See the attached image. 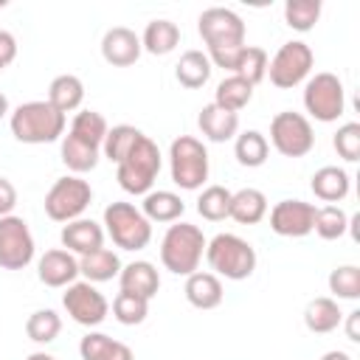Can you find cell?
Returning <instances> with one entry per match:
<instances>
[{"label": "cell", "mask_w": 360, "mask_h": 360, "mask_svg": "<svg viewBox=\"0 0 360 360\" xmlns=\"http://www.w3.org/2000/svg\"><path fill=\"white\" fill-rule=\"evenodd\" d=\"M107 129H110V127H107V118H104L101 112H96V110H79V112L73 115V121H70L68 135H73L76 141H82V143H87V146L101 149Z\"/></svg>", "instance_id": "obj_32"}, {"label": "cell", "mask_w": 360, "mask_h": 360, "mask_svg": "<svg viewBox=\"0 0 360 360\" xmlns=\"http://www.w3.org/2000/svg\"><path fill=\"white\" fill-rule=\"evenodd\" d=\"M37 276L45 287H53V290H62L68 284H73L79 278V259L65 250V248H53V250H45L37 262Z\"/></svg>", "instance_id": "obj_16"}, {"label": "cell", "mask_w": 360, "mask_h": 360, "mask_svg": "<svg viewBox=\"0 0 360 360\" xmlns=\"http://www.w3.org/2000/svg\"><path fill=\"white\" fill-rule=\"evenodd\" d=\"M250 98H253V84L239 79V76H233V73L225 76L214 90V104L222 107V110H231V112L245 110L250 104Z\"/></svg>", "instance_id": "obj_34"}, {"label": "cell", "mask_w": 360, "mask_h": 360, "mask_svg": "<svg viewBox=\"0 0 360 360\" xmlns=\"http://www.w3.org/2000/svg\"><path fill=\"white\" fill-rule=\"evenodd\" d=\"M8 127L20 143H53V141H62L68 115L51 107L48 98H37L14 107L8 115Z\"/></svg>", "instance_id": "obj_2"}, {"label": "cell", "mask_w": 360, "mask_h": 360, "mask_svg": "<svg viewBox=\"0 0 360 360\" xmlns=\"http://www.w3.org/2000/svg\"><path fill=\"white\" fill-rule=\"evenodd\" d=\"M104 233L121 250H143L152 242V222L132 202H110L104 208Z\"/></svg>", "instance_id": "obj_6"}, {"label": "cell", "mask_w": 360, "mask_h": 360, "mask_svg": "<svg viewBox=\"0 0 360 360\" xmlns=\"http://www.w3.org/2000/svg\"><path fill=\"white\" fill-rule=\"evenodd\" d=\"M312 65H315L312 48H309L304 39H290V42H284V45L273 53V59L267 62L270 84H276L278 90L298 87L301 82L309 79Z\"/></svg>", "instance_id": "obj_11"}, {"label": "cell", "mask_w": 360, "mask_h": 360, "mask_svg": "<svg viewBox=\"0 0 360 360\" xmlns=\"http://www.w3.org/2000/svg\"><path fill=\"white\" fill-rule=\"evenodd\" d=\"M352 222H354V217H349L340 205H321V208H315L312 231H315L321 239L335 242V239H340L346 231H352Z\"/></svg>", "instance_id": "obj_35"}, {"label": "cell", "mask_w": 360, "mask_h": 360, "mask_svg": "<svg viewBox=\"0 0 360 360\" xmlns=\"http://www.w3.org/2000/svg\"><path fill=\"white\" fill-rule=\"evenodd\" d=\"M146 315H149V301H146V298H138V295L124 292V290L112 298V318H115L118 323H124V326H138V323L146 321Z\"/></svg>", "instance_id": "obj_40"}, {"label": "cell", "mask_w": 360, "mask_h": 360, "mask_svg": "<svg viewBox=\"0 0 360 360\" xmlns=\"http://www.w3.org/2000/svg\"><path fill=\"white\" fill-rule=\"evenodd\" d=\"M8 115V98H6V93H0V118H6Z\"/></svg>", "instance_id": "obj_48"}, {"label": "cell", "mask_w": 360, "mask_h": 360, "mask_svg": "<svg viewBox=\"0 0 360 360\" xmlns=\"http://www.w3.org/2000/svg\"><path fill=\"white\" fill-rule=\"evenodd\" d=\"M205 233L191 222H172L160 239V264L174 276H191L205 256Z\"/></svg>", "instance_id": "obj_3"}, {"label": "cell", "mask_w": 360, "mask_h": 360, "mask_svg": "<svg viewBox=\"0 0 360 360\" xmlns=\"http://www.w3.org/2000/svg\"><path fill=\"white\" fill-rule=\"evenodd\" d=\"M231 188L225 186H205L197 197V214L208 222H222L231 217Z\"/></svg>", "instance_id": "obj_36"}, {"label": "cell", "mask_w": 360, "mask_h": 360, "mask_svg": "<svg viewBox=\"0 0 360 360\" xmlns=\"http://www.w3.org/2000/svg\"><path fill=\"white\" fill-rule=\"evenodd\" d=\"M14 59H17V39L11 31L0 28V70L8 68Z\"/></svg>", "instance_id": "obj_44"}, {"label": "cell", "mask_w": 360, "mask_h": 360, "mask_svg": "<svg viewBox=\"0 0 360 360\" xmlns=\"http://www.w3.org/2000/svg\"><path fill=\"white\" fill-rule=\"evenodd\" d=\"M14 208H17V188L8 177H0V217L14 214Z\"/></svg>", "instance_id": "obj_43"}, {"label": "cell", "mask_w": 360, "mask_h": 360, "mask_svg": "<svg viewBox=\"0 0 360 360\" xmlns=\"http://www.w3.org/2000/svg\"><path fill=\"white\" fill-rule=\"evenodd\" d=\"M343 323V312H340V304L329 295H318L307 304L304 309V326L312 332V335H329L335 332L338 326Z\"/></svg>", "instance_id": "obj_22"}, {"label": "cell", "mask_w": 360, "mask_h": 360, "mask_svg": "<svg viewBox=\"0 0 360 360\" xmlns=\"http://www.w3.org/2000/svg\"><path fill=\"white\" fill-rule=\"evenodd\" d=\"M304 110L321 124L338 121L346 110L343 82L329 70H321V73L309 76L307 84H304Z\"/></svg>", "instance_id": "obj_9"}, {"label": "cell", "mask_w": 360, "mask_h": 360, "mask_svg": "<svg viewBox=\"0 0 360 360\" xmlns=\"http://www.w3.org/2000/svg\"><path fill=\"white\" fill-rule=\"evenodd\" d=\"M180 45V28L172 20H149L141 34V48L152 56H166Z\"/></svg>", "instance_id": "obj_25"}, {"label": "cell", "mask_w": 360, "mask_h": 360, "mask_svg": "<svg viewBox=\"0 0 360 360\" xmlns=\"http://www.w3.org/2000/svg\"><path fill=\"white\" fill-rule=\"evenodd\" d=\"M273 149L284 158H304L315 146V129L304 112L281 110L270 121V141Z\"/></svg>", "instance_id": "obj_10"}, {"label": "cell", "mask_w": 360, "mask_h": 360, "mask_svg": "<svg viewBox=\"0 0 360 360\" xmlns=\"http://www.w3.org/2000/svg\"><path fill=\"white\" fill-rule=\"evenodd\" d=\"M93 202V188L84 177L79 174H65L59 180H53V186L45 194V214L53 222H73L79 219L87 205Z\"/></svg>", "instance_id": "obj_8"}, {"label": "cell", "mask_w": 360, "mask_h": 360, "mask_svg": "<svg viewBox=\"0 0 360 360\" xmlns=\"http://www.w3.org/2000/svg\"><path fill=\"white\" fill-rule=\"evenodd\" d=\"M267 62H270V56H267L264 48H259V45H245L242 53L236 56L231 73L239 76V79H245V82H250V84L256 87V84L267 76Z\"/></svg>", "instance_id": "obj_37"}, {"label": "cell", "mask_w": 360, "mask_h": 360, "mask_svg": "<svg viewBox=\"0 0 360 360\" xmlns=\"http://www.w3.org/2000/svg\"><path fill=\"white\" fill-rule=\"evenodd\" d=\"M315 208L312 202L304 200H278L270 208V231L287 239H298L312 233V222H315Z\"/></svg>", "instance_id": "obj_14"}, {"label": "cell", "mask_w": 360, "mask_h": 360, "mask_svg": "<svg viewBox=\"0 0 360 360\" xmlns=\"http://www.w3.org/2000/svg\"><path fill=\"white\" fill-rule=\"evenodd\" d=\"M205 262L214 276L228 281H245L256 270V250L236 233H217L205 245Z\"/></svg>", "instance_id": "obj_4"}, {"label": "cell", "mask_w": 360, "mask_h": 360, "mask_svg": "<svg viewBox=\"0 0 360 360\" xmlns=\"http://www.w3.org/2000/svg\"><path fill=\"white\" fill-rule=\"evenodd\" d=\"M141 129L138 127H132V124H115V127H110L107 129V135H104V143H101V155L110 160V163H121L129 152H132V146L141 141Z\"/></svg>", "instance_id": "obj_33"}, {"label": "cell", "mask_w": 360, "mask_h": 360, "mask_svg": "<svg viewBox=\"0 0 360 360\" xmlns=\"http://www.w3.org/2000/svg\"><path fill=\"white\" fill-rule=\"evenodd\" d=\"M321 360H352V354H346L343 349H332V352H326Z\"/></svg>", "instance_id": "obj_46"}, {"label": "cell", "mask_w": 360, "mask_h": 360, "mask_svg": "<svg viewBox=\"0 0 360 360\" xmlns=\"http://www.w3.org/2000/svg\"><path fill=\"white\" fill-rule=\"evenodd\" d=\"M169 172H172L174 186L186 188V191L202 188V183L208 180V149H205V143L194 135L174 138L172 146H169Z\"/></svg>", "instance_id": "obj_7"}, {"label": "cell", "mask_w": 360, "mask_h": 360, "mask_svg": "<svg viewBox=\"0 0 360 360\" xmlns=\"http://www.w3.org/2000/svg\"><path fill=\"white\" fill-rule=\"evenodd\" d=\"M321 0H287L284 3V22L292 31H312L321 20Z\"/></svg>", "instance_id": "obj_38"}, {"label": "cell", "mask_w": 360, "mask_h": 360, "mask_svg": "<svg viewBox=\"0 0 360 360\" xmlns=\"http://www.w3.org/2000/svg\"><path fill=\"white\" fill-rule=\"evenodd\" d=\"M59 155H62V163L73 172V174H87L98 166V158H101V149L96 146H87L82 141H76L73 135H62V143H59Z\"/></svg>", "instance_id": "obj_30"}, {"label": "cell", "mask_w": 360, "mask_h": 360, "mask_svg": "<svg viewBox=\"0 0 360 360\" xmlns=\"http://www.w3.org/2000/svg\"><path fill=\"white\" fill-rule=\"evenodd\" d=\"M183 211H186V202L180 200V194L166 191V188L143 194V202H141V214L149 222H177Z\"/></svg>", "instance_id": "obj_26"}, {"label": "cell", "mask_w": 360, "mask_h": 360, "mask_svg": "<svg viewBox=\"0 0 360 360\" xmlns=\"http://www.w3.org/2000/svg\"><path fill=\"white\" fill-rule=\"evenodd\" d=\"M197 127H200V132H202L208 141L225 143V141H231V138L239 135V112L222 110V107H217V104L211 101V104H205V107L200 110Z\"/></svg>", "instance_id": "obj_20"}, {"label": "cell", "mask_w": 360, "mask_h": 360, "mask_svg": "<svg viewBox=\"0 0 360 360\" xmlns=\"http://www.w3.org/2000/svg\"><path fill=\"white\" fill-rule=\"evenodd\" d=\"M141 37L127 25H112L101 37V56L112 68H129L141 56Z\"/></svg>", "instance_id": "obj_15"}, {"label": "cell", "mask_w": 360, "mask_h": 360, "mask_svg": "<svg viewBox=\"0 0 360 360\" xmlns=\"http://www.w3.org/2000/svg\"><path fill=\"white\" fill-rule=\"evenodd\" d=\"M211 70H214L211 59H208L202 51L191 48V51H186V53L180 56V62L174 65V79H177L186 90H197V87H202V84L211 79Z\"/></svg>", "instance_id": "obj_29"}, {"label": "cell", "mask_w": 360, "mask_h": 360, "mask_svg": "<svg viewBox=\"0 0 360 360\" xmlns=\"http://www.w3.org/2000/svg\"><path fill=\"white\" fill-rule=\"evenodd\" d=\"M346 338L352 343H360V309L346 312Z\"/></svg>", "instance_id": "obj_45"}, {"label": "cell", "mask_w": 360, "mask_h": 360, "mask_svg": "<svg viewBox=\"0 0 360 360\" xmlns=\"http://www.w3.org/2000/svg\"><path fill=\"white\" fill-rule=\"evenodd\" d=\"M332 146H335V152L346 163H354L360 158V124L357 121H349V124L338 127V132L332 138Z\"/></svg>", "instance_id": "obj_42"}, {"label": "cell", "mask_w": 360, "mask_h": 360, "mask_svg": "<svg viewBox=\"0 0 360 360\" xmlns=\"http://www.w3.org/2000/svg\"><path fill=\"white\" fill-rule=\"evenodd\" d=\"M197 31L208 48V59L217 68L233 70L236 56L245 48V20L225 6H211L197 17Z\"/></svg>", "instance_id": "obj_1"}, {"label": "cell", "mask_w": 360, "mask_h": 360, "mask_svg": "<svg viewBox=\"0 0 360 360\" xmlns=\"http://www.w3.org/2000/svg\"><path fill=\"white\" fill-rule=\"evenodd\" d=\"M37 245L28 222L17 214L0 217V267L3 270H25L34 262Z\"/></svg>", "instance_id": "obj_12"}, {"label": "cell", "mask_w": 360, "mask_h": 360, "mask_svg": "<svg viewBox=\"0 0 360 360\" xmlns=\"http://www.w3.org/2000/svg\"><path fill=\"white\" fill-rule=\"evenodd\" d=\"M121 259L115 250L110 248H98L87 256H79V276H84V281L90 284H101V281H112L121 273Z\"/></svg>", "instance_id": "obj_23"}, {"label": "cell", "mask_w": 360, "mask_h": 360, "mask_svg": "<svg viewBox=\"0 0 360 360\" xmlns=\"http://www.w3.org/2000/svg\"><path fill=\"white\" fill-rule=\"evenodd\" d=\"M62 307H65V312L76 323H82L87 329L98 326L110 315V301L90 281H73V284H68L65 292H62Z\"/></svg>", "instance_id": "obj_13"}, {"label": "cell", "mask_w": 360, "mask_h": 360, "mask_svg": "<svg viewBox=\"0 0 360 360\" xmlns=\"http://www.w3.org/2000/svg\"><path fill=\"white\" fill-rule=\"evenodd\" d=\"M118 284H121L124 292H132L138 298L152 301L158 295V290H160V273H158V267L152 262L138 259V262H129V264L121 267Z\"/></svg>", "instance_id": "obj_18"}, {"label": "cell", "mask_w": 360, "mask_h": 360, "mask_svg": "<svg viewBox=\"0 0 360 360\" xmlns=\"http://www.w3.org/2000/svg\"><path fill=\"white\" fill-rule=\"evenodd\" d=\"M267 155H270V143H267V135H262L259 129H245L233 138V158L239 160V166L259 169L264 166Z\"/></svg>", "instance_id": "obj_31"}, {"label": "cell", "mask_w": 360, "mask_h": 360, "mask_svg": "<svg viewBox=\"0 0 360 360\" xmlns=\"http://www.w3.org/2000/svg\"><path fill=\"white\" fill-rule=\"evenodd\" d=\"M329 292L340 301H357L360 298V267L357 264H340L329 273Z\"/></svg>", "instance_id": "obj_41"}, {"label": "cell", "mask_w": 360, "mask_h": 360, "mask_svg": "<svg viewBox=\"0 0 360 360\" xmlns=\"http://www.w3.org/2000/svg\"><path fill=\"white\" fill-rule=\"evenodd\" d=\"M82 360H135L132 349L104 332H87L79 343Z\"/></svg>", "instance_id": "obj_24"}, {"label": "cell", "mask_w": 360, "mask_h": 360, "mask_svg": "<svg viewBox=\"0 0 360 360\" xmlns=\"http://www.w3.org/2000/svg\"><path fill=\"white\" fill-rule=\"evenodd\" d=\"M59 239H62V248L70 250L73 256H87V253L104 248V228L93 219L79 217V219L62 225Z\"/></svg>", "instance_id": "obj_17"}, {"label": "cell", "mask_w": 360, "mask_h": 360, "mask_svg": "<svg viewBox=\"0 0 360 360\" xmlns=\"http://www.w3.org/2000/svg\"><path fill=\"white\" fill-rule=\"evenodd\" d=\"M186 301L197 309H217L225 298V287H222V278L214 276L211 270H197L191 276H186Z\"/></svg>", "instance_id": "obj_19"}, {"label": "cell", "mask_w": 360, "mask_h": 360, "mask_svg": "<svg viewBox=\"0 0 360 360\" xmlns=\"http://www.w3.org/2000/svg\"><path fill=\"white\" fill-rule=\"evenodd\" d=\"M309 188L312 194L326 202V205H335L340 200L349 197V188H352V180H349V172L340 169V166H321L312 180H309Z\"/></svg>", "instance_id": "obj_21"}, {"label": "cell", "mask_w": 360, "mask_h": 360, "mask_svg": "<svg viewBox=\"0 0 360 360\" xmlns=\"http://www.w3.org/2000/svg\"><path fill=\"white\" fill-rule=\"evenodd\" d=\"M84 101V82L73 73H62L48 84V104L56 107L62 115L79 110Z\"/></svg>", "instance_id": "obj_27"}, {"label": "cell", "mask_w": 360, "mask_h": 360, "mask_svg": "<svg viewBox=\"0 0 360 360\" xmlns=\"http://www.w3.org/2000/svg\"><path fill=\"white\" fill-rule=\"evenodd\" d=\"M62 332V318L53 309H37L25 321V335L34 343H53Z\"/></svg>", "instance_id": "obj_39"}, {"label": "cell", "mask_w": 360, "mask_h": 360, "mask_svg": "<svg viewBox=\"0 0 360 360\" xmlns=\"http://www.w3.org/2000/svg\"><path fill=\"white\" fill-rule=\"evenodd\" d=\"M25 360H56L53 354H48V352H31Z\"/></svg>", "instance_id": "obj_47"}, {"label": "cell", "mask_w": 360, "mask_h": 360, "mask_svg": "<svg viewBox=\"0 0 360 360\" xmlns=\"http://www.w3.org/2000/svg\"><path fill=\"white\" fill-rule=\"evenodd\" d=\"M163 166V155L149 135L132 146V152L115 166V180L127 194H149Z\"/></svg>", "instance_id": "obj_5"}, {"label": "cell", "mask_w": 360, "mask_h": 360, "mask_svg": "<svg viewBox=\"0 0 360 360\" xmlns=\"http://www.w3.org/2000/svg\"><path fill=\"white\" fill-rule=\"evenodd\" d=\"M267 217V197L259 188H239L231 194V219L239 225H256Z\"/></svg>", "instance_id": "obj_28"}]
</instances>
